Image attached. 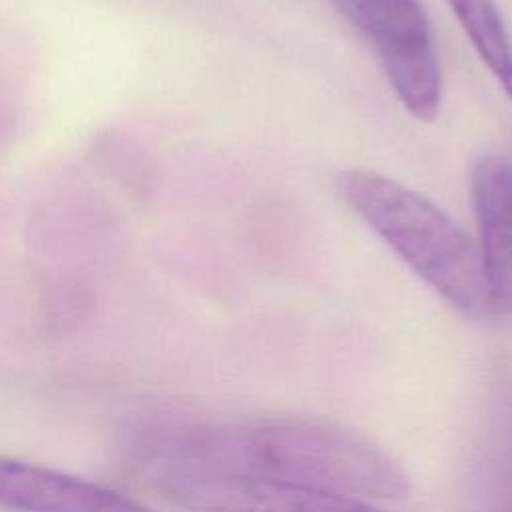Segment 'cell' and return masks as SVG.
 I'll return each instance as SVG.
<instances>
[{"label": "cell", "instance_id": "obj_4", "mask_svg": "<svg viewBox=\"0 0 512 512\" xmlns=\"http://www.w3.org/2000/svg\"><path fill=\"white\" fill-rule=\"evenodd\" d=\"M158 488L188 512H380L332 490L186 468H166Z\"/></svg>", "mask_w": 512, "mask_h": 512}, {"label": "cell", "instance_id": "obj_6", "mask_svg": "<svg viewBox=\"0 0 512 512\" xmlns=\"http://www.w3.org/2000/svg\"><path fill=\"white\" fill-rule=\"evenodd\" d=\"M0 508L14 512H154L96 482L14 458H0Z\"/></svg>", "mask_w": 512, "mask_h": 512}, {"label": "cell", "instance_id": "obj_2", "mask_svg": "<svg viewBox=\"0 0 512 512\" xmlns=\"http://www.w3.org/2000/svg\"><path fill=\"white\" fill-rule=\"evenodd\" d=\"M338 186L346 204L444 300L468 316H492L478 246L446 212L372 170H348Z\"/></svg>", "mask_w": 512, "mask_h": 512}, {"label": "cell", "instance_id": "obj_1", "mask_svg": "<svg viewBox=\"0 0 512 512\" xmlns=\"http://www.w3.org/2000/svg\"><path fill=\"white\" fill-rule=\"evenodd\" d=\"M168 468L204 470L332 490L356 498H402L404 468L380 446L324 420L256 418L186 434Z\"/></svg>", "mask_w": 512, "mask_h": 512}, {"label": "cell", "instance_id": "obj_3", "mask_svg": "<svg viewBox=\"0 0 512 512\" xmlns=\"http://www.w3.org/2000/svg\"><path fill=\"white\" fill-rule=\"evenodd\" d=\"M372 44L400 104L420 122L440 112L442 78L428 16L418 0H330Z\"/></svg>", "mask_w": 512, "mask_h": 512}, {"label": "cell", "instance_id": "obj_7", "mask_svg": "<svg viewBox=\"0 0 512 512\" xmlns=\"http://www.w3.org/2000/svg\"><path fill=\"white\" fill-rule=\"evenodd\" d=\"M474 50L512 100V38L494 0H446Z\"/></svg>", "mask_w": 512, "mask_h": 512}, {"label": "cell", "instance_id": "obj_5", "mask_svg": "<svg viewBox=\"0 0 512 512\" xmlns=\"http://www.w3.org/2000/svg\"><path fill=\"white\" fill-rule=\"evenodd\" d=\"M478 224V254L488 284L492 316L512 312V162L482 156L470 178Z\"/></svg>", "mask_w": 512, "mask_h": 512}]
</instances>
